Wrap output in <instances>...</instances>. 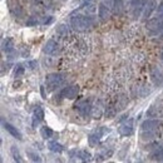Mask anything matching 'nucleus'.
<instances>
[{"label":"nucleus","mask_w":163,"mask_h":163,"mask_svg":"<svg viewBox=\"0 0 163 163\" xmlns=\"http://www.w3.org/2000/svg\"><path fill=\"white\" fill-rule=\"evenodd\" d=\"M72 25L73 28L78 30H83L92 25V19L88 16H83V15H77L72 18Z\"/></svg>","instance_id":"obj_1"},{"label":"nucleus","mask_w":163,"mask_h":163,"mask_svg":"<svg viewBox=\"0 0 163 163\" xmlns=\"http://www.w3.org/2000/svg\"><path fill=\"white\" fill-rule=\"evenodd\" d=\"M47 83L50 88H54V87H59L60 84L63 83V77H60V75H50L48 79H47Z\"/></svg>","instance_id":"obj_2"},{"label":"nucleus","mask_w":163,"mask_h":163,"mask_svg":"<svg viewBox=\"0 0 163 163\" xmlns=\"http://www.w3.org/2000/svg\"><path fill=\"white\" fill-rule=\"evenodd\" d=\"M4 127H5V129H6V130H8L9 133L12 134L13 137L18 138L19 140L22 139V133H20V132H19V130H18V129H16L15 127H13L12 124H9V123H5V124H4Z\"/></svg>","instance_id":"obj_3"},{"label":"nucleus","mask_w":163,"mask_h":163,"mask_svg":"<svg viewBox=\"0 0 163 163\" xmlns=\"http://www.w3.org/2000/svg\"><path fill=\"white\" fill-rule=\"evenodd\" d=\"M77 93H78V87H75V85L69 87V88L64 89V92H63V94L68 98H74L77 95Z\"/></svg>","instance_id":"obj_4"},{"label":"nucleus","mask_w":163,"mask_h":163,"mask_svg":"<svg viewBox=\"0 0 163 163\" xmlns=\"http://www.w3.org/2000/svg\"><path fill=\"white\" fill-rule=\"evenodd\" d=\"M55 49H57V43L54 42V40H49L48 44L45 45V52L47 53H52L53 50H55Z\"/></svg>","instance_id":"obj_5"},{"label":"nucleus","mask_w":163,"mask_h":163,"mask_svg":"<svg viewBox=\"0 0 163 163\" xmlns=\"http://www.w3.org/2000/svg\"><path fill=\"white\" fill-rule=\"evenodd\" d=\"M108 14H109L108 9L106 10V6H104V5H100V6H99V16L104 19L106 16H108Z\"/></svg>","instance_id":"obj_6"},{"label":"nucleus","mask_w":163,"mask_h":163,"mask_svg":"<svg viewBox=\"0 0 163 163\" xmlns=\"http://www.w3.org/2000/svg\"><path fill=\"white\" fill-rule=\"evenodd\" d=\"M78 109H79V112H80L82 114H87V112L89 110V104L84 102L83 106H78Z\"/></svg>","instance_id":"obj_7"},{"label":"nucleus","mask_w":163,"mask_h":163,"mask_svg":"<svg viewBox=\"0 0 163 163\" xmlns=\"http://www.w3.org/2000/svg\"><path fill=\"white\" fill-rule=\"evenodd\" d=\"M12 153H13V156H14V159H16V161H22L20 159V154H19V152H18V149H15V147H13L12 148Z\"/></svg>","instance_id":"obj_8"},{"label":"nucleus","mask_w":163,"mask_h":163,"mask_svg":"<svg viewBox=\"0 0 163 163\" xmlns=\"http://www.w3.org/2000/svg\"><path fill=\"white\" fill-rule=\"evenodd\" d=\"M42 132H43V133H44L45 136H47V134H48V136L52 134V130H50V129H47V128H43V130H42Z\"/></svg>","instance_id":"obj_9"}]
</instances>
